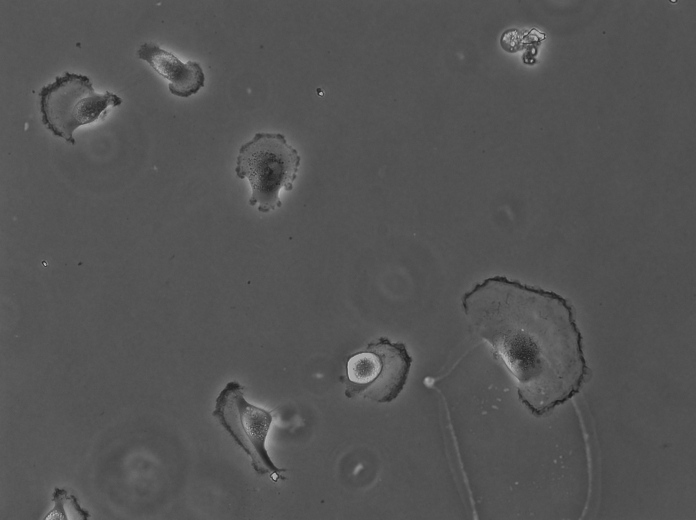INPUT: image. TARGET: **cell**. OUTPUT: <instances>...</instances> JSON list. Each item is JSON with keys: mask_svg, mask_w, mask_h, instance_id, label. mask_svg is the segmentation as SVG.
<instances>
[{"mask_svg": "<svg viewBox=\"0 0 696 520\" xmlns=\"http://www.w3.org/2000/svg\"><path fill=\"white\" fill-rule=\"evenodd\" d=\"M472 331L500 358L534 417L576 396L591 370L574 306L556 292L506 276L476 283L461 298Z\"/></svg>", "mask_w": 696, "mask_h": 520, "instance_id": "cell-1", "label": "cell"}, {"mask_svg": "<svg viewBox=\"0 0 696 520\" xmlns=\"http://www.w3.org/2000/svg\"><path fill=\"white\" fill-rule=\"evenodd\" d=\"M412 357L402 342L381 337L351 355L346 376L341 378L347 398L361 397L377 403H390L402 392Z\"/></svg>", "mask_w": 696, "mask_h": 520, "instance_id": "cell-3", "label": "cell"}, {"mask_svg": "<svg viewBox=\"0 0 696 520\" xmlns=\"http://www.w3.org/2000/svg\"><path fill=\"white\" fill-rule=\"evenodd\" d=\"M137 56L169 81V91L175 96L188 98L205 85V74L198 62L190 60L183 63L174 54L161 49L155 43L142 44Z\"/></svg>", "mask_w": 696, "mask_h": 520, "instance_id": "cell-6", "label": "cell"}, {"mask_svg": "<svg viewBox=\"0 0 696 520\" xmlns=\"http://www.w3.org/2000/svg\"><path fill=\"white\" fill-rule=\"evenodd\" d=\"M301 157L282 133L256 132L242 144L236 159L235 173L247 179L251 187L250 206L261 213L282 207L280 190L293 189Z\"/></svg>", "mask_w": 696, "mask_h": 520, "instance_id": "cell-2", "label": "cell"}, {"mask_svg": "<svg viewBox=\"0 0 696 520\" xmlns=\"http://www.w3.org/2000/svg\"><path fill=\"white\" fill-rule=\"evenodd\" d=\"M244 388L231 381L219 393L212 415L247 453L251 466L258 475H269L274 481L285 479L265 448V441L272 423V413L257 407L244 398Z\"/></svg>", "mask_w": 696, "mask_h": 520, "instance_id": "cell-5", "label": "cell"}, {"mask_svg": "<svg viewBox=\"0 0 696 520\" xmlns=\"http://www.w3.org/2000/svg\"><path fill=\"white\" fill-rule=\"evenodd\" d=\"M53 510L45 519H83L90 518L88 511L81 508L77 498L66 490L55 488L52 496Z\"/></svg>", "mask_w": 696, "mask_h": 520, "instance_id": "cell-7", "label": "cell"}, {"mask_svg": "<svg viewBox=\"0 0 696 520\" xmlns=\"http://www.w3.org/2000/svg\"><path fill=\"white\" fill-rule=\"evenodd\" d=\"M38 95L43 125L71 144H75L73 132L79 126L94 122L109 106L122 103L114 93H96L88 76L70 72L56 76Z\"/></svg>", "mask_w": 696, "mask_h": 520, "instance_id": "cell-4", "label": "cell"}]
</instances>
